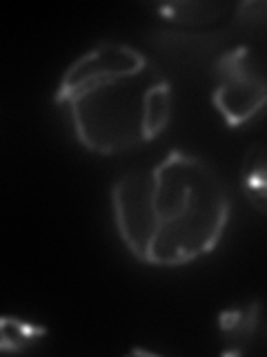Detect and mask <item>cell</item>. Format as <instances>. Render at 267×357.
<instances>
[{"mask_svg": "<svg viewBox=\"0 0 267 357\" xmlns=\"http://www.w3.org/2000/svg\"><path fill=\"white\" fill-rule=\"evenodd\" d=\"M265 163H267V150L263 141H256L245 152V159L241 165V178L245 195H248L250 204L265 215L267 212V181H265Z\"/></svg>", "mask_w": 267, "mask_h": 357, "instance_id": "cell-6", "label": "cell"}, {"mask_svg": "<svg viewBox=\"0 0 267 357\" xmlns=\"http://www.w3.org/2000/svg\"><path fill=\"white\" fill-rule=\"evenodd\" d=\"M47 328L14 315L0 317V353H31L47 337Z\"/></svg>", "mask_w": 267, "mask_h": 357, "instance_id": "cell-5", "label": "cell"}, {"mask_svg": "<svg viewBox=\"0 0 267 357\" xmlns=\"http://www.w3.org/2000/svg\"><path fill=\"white\" fill-rule=\"evenodd\" d=\"M265 3L263 0H250V3H241L236 5V20L243 27H259L263 29L265 25Z\"/></svg>", "mask_w": 267, "mask_h": 357, "instance_id": "cell-9", "label": "cell"}, {"mask_svg": "<svg viewBox=\"0 0 267 357\" xmlns=\"http://www.w3.org/2000/svg\"><path fill=\"white\" fill-rule=\"evenodd\" d=\"M265 98V67L259 52L250 45H238L218 56L211 103L227 128H245L254 123L263 114Z\"/></svg>", "mask_w": 267, "mask_h": 357, "instance_id": "cell-3", "label": "cell"}, {"mask_svg": "<svg viewBox=\"0 0 267 357\" xmlns=\"http://www.w3.org/2000/svg\"><path fill=\"white\" fill-rule=\"evenodd\" d=\"M227 5L222 3H165L156 5L159 16L187 27H200L216 22L227 14Z\"/></svg>", "mask_w": 267, "mask_h": 357, "instance_id": "cell-7", "label": "cell"}, {"mask_svg": "<svg viewBox=\"0 0 267 357\" xmlns=\"http://www.w3.org/2000/svg\"><path fill=\"white\" fill-rule=\"evenodd\" d=\"M220 36L214 33H183V31H161L156 45L170 52H185V54H203L207 50H216Z\"/></svg>", "mask_w": 267, "mask_h": 357, "instance_id": "cell-8", "label": "cell"}, {"mask_svg": "<svg viewBox=\"0 0 267 357\" xmlns=\"http://www.w3.org/2000/svg\"><path fill=\"white\" fill-rule=\"evenodd\" d=\"M263 308L261 301L254 299L241 308H227L220 312L218 328L222 333V342L227 344L225 355H241L250 349V344L256 340V333L261 331Z\"/></svg>", "mask_w": 267, "mask_h": 357, "instance_id": "cell-4", "label": "cell"}, {"mask_svg": "<svg viewBox=\"0 0 267 357\" xmlns=\"http://www.w3.org/2000/svg\"><path fill=\"white\" fill-rule=\"evenodd\" d=\"M76 141L114 156L138 150L172 121V83L147 54L120 40H103L67 65L56 87Z\"/></svg>", "mask_w": 267, "mask_h": 357, "instance_id": "cell-2", "label": "cell"}, {"mask_svg": "<svg viewBox=\"0 0 267 357\" xmlns=\"http://www.w3.org/2000/svg\"><path fill=\"white\" fill-rule=\"evenodd\" d=\"M116 232L127 252L156 268L187 266L218 248L232 215L227 185L203 156L172 150L111 183Z\"/></svg>", "mask_w": 267, "mask_h": 357, "instance_id": "cell-1", "label": "cell"}]
</instances>
